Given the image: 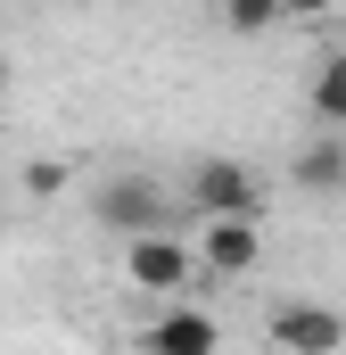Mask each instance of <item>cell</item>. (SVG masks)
<instances>
[{"mask_svg": "<svg viewBox=\"0 0 346 355\" xmlns=\"http://www.w3.org/2000/svg\"><path fill=\"white\" fill-rule=\"evenodd\" d=\"M91 215L116 232V240H140V232H173V190L149 174H107L99 182V198H91Z\"/></svg>", "mask_w": 346, "mask_h": 355, "instance_id": "obj_1", "label": "cell"}, {"mask_svg": "<svg viewBox=\"0 0 346 355\" xmlns=\"http://www.w3.org/2000/svg\"><path fill=\"white\" fill-rule=\"evenodd\" d=\"M181 207H190L198 223H215V215H256L264 190H256V174H248L239 157H198L190 182H181Z\"/></svg>", "mask_w": 346, "mask_h": 355, "instance_id": "obj_2", "label": "cell"}, {"mask_svg": "<svg viewBox=\"0 0 346 355\" xmlns=\"http://www.w3.org/2000/svg\"><path fill=\"white\" fill-rule=\"evenodd\" d=\"M124 272H132L140 289L173 297V289H190V281H198V257L181 248V232H140V240H124Z\"/></svg>", "mask_w": 346, "mask_h": 355, "instance_id": "obj_3", "label": "cell"}, {"mask_svg": "<svg viewBox=\"0 0 346 355\" xmlns=\"http://www.w3.org/2000/svg\"><path fill=\"white\" fill-rule=\"evenodd\" d=\"M272 347L280 355H338L346 347V322L330 314V306H313V297H289V306H272Z\"/></svg>", "mask_w": 346, "mask_h": 355, "instance_id": "obj_4", "label": "cell"}, {"mask_svg": "<svg viewBox=\"0 0 346 355\" xmlns=\"http://www.w3.org/2000/svg\"><path fill=\"white\" fill-rule=\"evenodd\" d=\"M198 232H206V265L223 272V281L256 272V257H264V232H256V215H215V223H198Z\"/></svg>", "mask_w": 346, "mask_h": 355, "instance_id": "obj_5", "label": "cell"}, {"mask_svg": "<svg viewBox=\"0 0 346 355\" xmlns=\"http://www.w3.org/2000/svg\"><path fill=\"white\" fill-rule=\"evenodd\" d=\"M215 347H223V331H215V314H198V306H165L157 331H149V355H215Z\"/></svg>", "mask_w": 346, "mask_h": 355, "instance_id": "obj_6", "label": "cell"}, {"mask_svg": "<svg viewBox=\"0 0 346 355\" xmlns=\"http://www.w3.org/2000/svg\"><path fill=\"white\" fill-rule=\"evenodd\" d=\"M297 182H305V190H346V149L338 141H313V149L297 157Z\"/></svg>", "mask_w": 346, "mask_h": 355, "instance_id": "obj_7", "label": "cell"}, {"mask_svg": "<svg viewBox=\"0 0 346 355\" xmlns=\"http://www.w3.org/2000/svg\"><path fill=\"white\" fill-rule=\"evenodd\" d=\"M305 99H313V116H322V124H346V50H338V58H322V75H313Z\"/></svg>", "mask_w": 346, "mask_h": 355, "instance_id": "obj_8", "label": "cell"}, {"mask_svg": "<svg viewBox=\"0 0 346 355\" xmlns=\"http://www.w3.org/2000/svg\"><path fill=\"white\" fill-rule=\"evenodd\" d=\"M215 8H223V25H231V33H272L289 0H215Z\"/></svg>", "mask_w": 346, "mask_h": 355, "instance_id": "obj_9", "label": "cell"}, {"mask_svg": "<svg viewBox=\"0 0 346 355\" xmlns=\"http://www.w3.org/2000/svg\"><path fill=\"white\" fill-rule=\"evenodd\" d=\"M0 83H8V50H0Z\"/></svg>", "mask_w": 346, "mask_h": 355, "instance_id": "obj_10", "label": "cell"}]
</instances>
